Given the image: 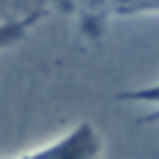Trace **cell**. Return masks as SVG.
<instances>
[{
    "label": "cell",
    "mask_w": 159,
    "mask_h": 159,
    "mask_svg": "<svg viewBox=\"0 0 159 159\" xmlns=\"http://www.w3.org/2000/svg\"><path fill=\"white\" fill-rule=\"evenodd\" d=\"M12 159H102V137L92 122H77L50 144Z\"/></svg>",
    "instance_id": "6da1fadb"
},
{
    "label": "cell",
    "mask_w": 159,
    "mask_h": 159,
    "mask_svg": "<svg viewBox=\"0 0 159 159\" xmlns=\"http://www.w3.org/2000/svg\"><path fill=\"white\" fill-rule=\"evenodd\" d=\"M57 2L62 5L65 12H70L77 20L80 30L89 40L102 37L107 22L114 17V7L119 5V0H57Z\"/></svg>",
    "instance_id": "7a4b0ae2"
},
{
    "label": "cell",
    "mask_w": 159,
    "mask_h": 159,
    "mask_svg": "<svg viewBox=\"0 0 159 159\" xmlns=\"http://www.w3.org/2000/svg\"><path fill=\"white\" fill-rule=\"evenodd\" d=\"M117 99L122 102H142V104H149L152 109L142 117V122H159V82H152L147 87H137V89H127V92H119Z\"/></svg>",
    "instance_id": "3957f363"
},
{
    "label": "cell",
    "mask_w": 159,
    "mask_h": 159,
    "mask_svg": "<svg viewBox=\"0 0 159 159\" xmlns=\"http://www.w3.org/2000/svg\"><path fill=\"white\" fill-rule=\"evenodd\" d=\"M159 0H119L114 7V17H132V15H157Z\"/></svg>",
    "instance_id": "277c9868"
}]
</instances>
